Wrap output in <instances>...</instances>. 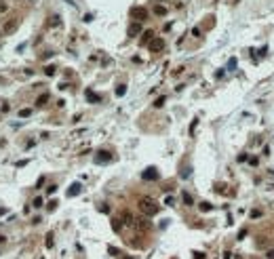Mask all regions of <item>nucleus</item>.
I'll return each instance as SVG.
<instances>
[{
	"label": "nucleus",
	"instance_id": "obj_24",
	"mask_svg": "<svg viewBox=\"0 0 274 259\" xmlns=\"http://www.w3.org/2000/svg\"><path fill=\"white\" fill-rule=\"evenodd\" d=\"M228 67H230V70H234V67H236V59H230V63H228Z\"/></svg>",
	"mask_w": 274,
	"mask_h": 259
},
{
	"label": "nucleus",
	"instance_id": "obj_4",
	"mask_svg": "<svg viewBox=\"0 0 274 259\" xmlns=\"http://www.w3.org/2000/svg\"><path fill=\"white\" fill-rule=\"evenodd\" d=\"M165 49V40L163 38H154V42H150V51L152 53H158V51H163Z\"/></svg>",
	"mask_w": 274,
	"mask_h": 259
},
{
	"label": "nucleus",
	"instance_id": "obj_25",
	"mask_svg": "<svg viewBox=\"0 0 274 259\" xmlns=\"http://www.w3.org/2000/svg\"><path fill=\"white\" fill-rule=\"evenodd\" d=\"M53 209H57V202H55V200L49 202V211H53Z\"/></svg>",
	"mask_w": 274,
	"mask_h": 259
},
{
	"label": "nucleus",
	"instance_id": "obj_27",
	"mask_svg": "<svg viewBox=\"0 0 274 259\" xmlns=\"http://www.w3.org/2000/svg\"><path fill=\"white\" fill-rule=\"evenodd\" d=\"M4 11H7V4H4V2H0V13H4Z\"/></svg>",
	"mask_w": 274,
	"mask_h": 259
},
{
	"label": "nucleus",
	"instance_id": "obj_6",
	"mask_svg": "<svg viewBox=\"0 0 274 259\" xmlns=\"http://www.w3.org/2000/svg\"><path fill=\"white\" fill-rule=\"evenodd\" d=\"M131 17H135V19H146L148 17V11L146 9H131Z\"/></svg>",
	"mask_w": 274,
	"mask_h": 259
},
{
	"label": "nucleus",
	"instance_id": "obj_15",
	"mask_svg": "<svg viewBox=\"0 0 274 259\" xmlns=\"http://www.w3.org/2000/svg\"><path fill=\"white\" fill-rule=\"evenodd\" d=\"M55 70H57L55 65H47V67H44V74H47V76H53V74H55Z\"/></svg>",
	"mask_w": 274,
	"mask_h": 259
},
{
	"label": "nucleus",
	"instance_id": "obj_7",
	"mask_svg": "<svg viewBox=\"0 0 274 259\" xmlns=\"http://www.w3.org/2000/svg\"><path fill=\"white\" fill-rule=\"evenodd\" d=\"M141 32V23H131V28H129V36H137Z\"/></svg>",
	"mask_w": 274,
	"mask_h": 259
},
{
	"label": "nucleus",
	"instance_id": "obj_12",
	"mask_svg": "<svg viewBox=\"0 0 274 259\" xmlns=\"http://www.w3.org/2000/svg\"><path fill=\"white\" fill-rule=\"evenodd\" d=\"M211 209H213V206H211V202H200V211H202V213H209Z\"/></svg>",
	"mask_w": 274,
	"mask_h": 259
},
{
	"label": "nucleus",
	"instance_id": "obj_10",
	"mask_svg": "<svg viewBox=\"0 0 274 259\" xmlns=\"http://www.w3.org/2000/svg\"><path fill=\"white\" fill-rule=\"evenodd\" d=\"M86 101H93V103H97V101H99V95H95V93L86 91Z\"/></svg>",
	"mask_w": 274,
	"mask_h": 259
},
{
	"label": "nucleus",
	"instance_id": "obj_19",
	"mask_svg": "<svg viewBox=\"0 0 274 259\" xmlns=\"http://www.w3.org/2000/svg\"><path fill=\"white\" fill-rule=\"evenodd\" d=\"M160 105H165V97H158V99L154 101V108H160Z\"/></svg>",
	"mask_w": 274,
	"mask_h": 259
},
{
	"label": "nucleus",
	"instance_id": "obj_16",
	"mask_svg": "<svg viewBox=\"0 0 274 259\" xmlns=\"http://www.w3.org/2000/svg\"><path fill=\"white\" fill-rule=\"evenodd\" d=\"M53 236H55V234H53V232H49V234H47V242H44V244H47L49 249L53 247Z\"/></svg>",
	"mask_w": 274,
	"mask_h": 259
},
{
	"label": "nucleus",
	"instance_id": "obj_1",
	"mask_svg": "<svg viewBox=\"0 0 274 259\" xmlns=\"http://www.w3.org/2000/svg\"><path fill=\"white\" fill-rule=\"evenodd\" d=\"M139 209L144 215H156L158 211H160V206H158L152 198H139Z\"/></svg>",
	"mask_w": 274,
	"mask_h": 259
},
{
	"label": "nucleus",
	"instance_id": "obj_5",
	"mask_svg": "<svg viewBox=\"0 0 274 259\" xmlns=\"http://www.w3.org/2000/svg\"><path fill=\"white\" fill-rule=\"evenodd\" d=\"M80 192H82V185H80L78 181H76V183H72L70 187H67V196H78Z\"/></svg>",
	"mask_w": 274,
	"mask_h": 259
},
{
	"label": "nucleus",
	"instance_id": "obj_13",
	"mask_svg": "<svg viewBox=\"0 0 274 259\" xmlns=\"http://www.w3.org/2000/svg\"><path fill=\"white\" fill-rule=\"evenodd\" d=\"M152 36H154V34H152V32H150V30H148V32H144V36H141V42H144V44H148V42H150V38H152Z\"/></svg>",
	"mask_w": 274,
	"mask_h": 259
},
{
	"label": "nucleus",
	"instance_id": "obj_23",
	"mask_svg": "<svg viewBox=\"0 0 274 259\" xmlns=\"http://www.w3.org/2000/svg\"><path fill=\"white\" fill-rule=\"evenodd\" d=\"M55 192H57L55 185H49V187H47V194H55Z\"/></svg>",
	"mask_w": 274,
	"mask_h": 259
},
{
	"label": "nucleus",
	"instance_id": "obj_22",
	"mask_svg": "<svg viewBox=\"0 0 274 259\" xmlns=\"http://www.w3.org/2000/svg\"><path fill=\"white\" fill-rule=\"evenodd\" d=\"M59 21H61L59 17H51V23H49V26H59Z\"/></svg>",
	"mask_w": 274,
	"mask_h": 259
},
{
	"label": "nucleus",
	"instance_id": "obj_11",
	"mask_svg": "<svg viewBox=\"0 0 274 259\" xmlns=\"http://www.w3.org/2000/svg\"><path fill=\"white\" fill-rule=\"evenodd\" d=\"M125 93H127V84H118V86H116V95H118V97H122Z\"/></svg>",
	"mask_w": 274,
	"mask_h": 259
},
{
	"label": "nucleus",
	"instance_id": "obj_29",
	"mask_svg": "<svg viewBox=\"0 0 274 259\" xmlns=\"http://www.w3.org/2000/svg\"><path fill=\"white\" fill-rule=\"evenodd\" d=\"M125 259H131V257H125Z\"/></svg>",
	"mask_w": 274,
	"mask_h": 259
},
{
	"label": "nucleus",
	"instance_id": "obj_21",
	"mask_svg": "<svg viewBox=\"0 0 274 259\" xmlns=\"http://www.w3.org/2000/svg\"><path fill=\"white\" fill-rule=\"evenodd\" d=\"M184 202H186V204H192V196H190L188 192H184Z\"/></svg>",
	"mask_w": 274,
	"mask_h": 259
},
{
	"label": "nucleus",
	"instance_id": "obj_2",
	"mask_svg": "<svg viewBox=\"0 0 274 259\" xmlns=\"http://www.w3.org/2000/svg\"><path fill=\"white\" fill-rule=\"evenodd\" d=\"M141 179H146V181H156V179H158V169H156V167H148V169L141 173Z\"/></svg>",
	"mask_w": 274,
	"mask_h": 259
},
{
	"label": "nucleus",
	"instance_id": "obj_14",
	"mask_svg": "<svg viewBox=\"0 0 274 259\" xmlns=\"http://www.w3.org/2000/svg\"><path fill=\"white\" fill-rule=\"evenodd\" d=\"M42 204H44V202H42V198H40V196H36V198L32 200V206H34V209H40Z\"/></svg>",
	"mask_w": 274,
	"mask_h": 259
},
{
	"label": "nucleus",
	"instance_id": "obj_3",
	"mask_svg": "<svg viewBox=\"0 0 274 259\" xmlns=\"http://www.w3.org/2000/svg\"><path fill=\"white\" fill-rule=\"evenodd\" d=\"M110 158H112V154H110V152H105V150H99V152L95 154V162H99V164L110 162Z\"/></svg>",
	"mask_w": 274,
	"mask_h": 259
},
{
	"label": "nucleus",
	"instance_id": "obj_17",
	"mask_svg": "<svg viewBox=\"0 0 274 259\" xmlns=\"http://www.w3.org/2000/svg\"><path fill=\"white\" fill-rule=\"evenodd\" d=\"M19 116H21V118H28V116H32V110H21Z\"/></svg>",
	"mask_w": 274,
	"mask_h": 259
},
{
	"label": "nucleus",
	"instance_id": "obj_20",
	"mask_svg": "<svg viewBox=\"0 0 274 259\" xmlns=\"http://www.w3.org/2000/svg\"><path fill=\"white\" fill-rule=\"evenodd\" d=\"M154 13H156V15H165V13H167V9H165V7H156V9H154Z\"/></svg>",
	"mask_w": 274,
	"mask_h": 259
},
{
	"label": "nucleus",
	"instance_id": "obj_26",
	"mask_svg": "<svg viewBox=\"0 0 274 259\" xmlns=\"http://www.w3.org/2000/svg\"><path fill=\"white\" fill-rule=\"evenodd\" d=\"M194 257L196 259H204V253H194Z\"/></svg>",
	"mask_w": 274,
	"mask_h": 259
},
{
	"label": "nucleus",
	"instance_id": "obj_28",
	"mask_svg": "<svg viewBox=\"0 0 274 259\" xmlns=\"http://www.w3.org/2000/svg\"><path fill=\"white\" fill-rule=\"evenodd\" d=\"M2 242H7V236H4V234H0V244H2Z\"/></svg>",
	"mask_w": 274,
	"mask_h": 259
},
{
	"label": "nucleus",
	"instance_id": "obj_9",
	"mask_svg": "<svg viewBox=\"0 0 274 259\" xmlns=\"http://www.w3.org/2000/svg\"><path fill=\"white\" fill-rule=\"evenodd\" d=\"M190 175H192V167H190V164H184V167H181V177L188 179Z\"/></svg>",
	"mask_w": 274,
	"mask_h": 259
},
{
	"label": "nucleus",
	"instance_id": "obj_18",
	"mask_svg": "<svg viewBox=\"0 0 274 259\" xmlns=\"http://www.w3.org/2000/svg\"><path fill=\"white\" fill-rule=\"evenodd\" d=\"M112 228H114V232H120V221L114 219V221H112Z\"/></svg>",
	"mask_w": 274,
	"mask_h": 259
},
{
	"label": "nucleus",
	"instance_id": "obj_8",
	"mask_svg": "<svg viewBox=\"0 0 274 259\" xmlns=\"http://www.w3.org/2000/svg\"><path fill=\"white\" fill-rule=\"evenodd\" d=\"M49 101V93H42V95L36 99V108H40V105H44V103H47Z\"/></svg>",
	"mask_w": 274,
	"mask_h": 259
}]
</instances>
